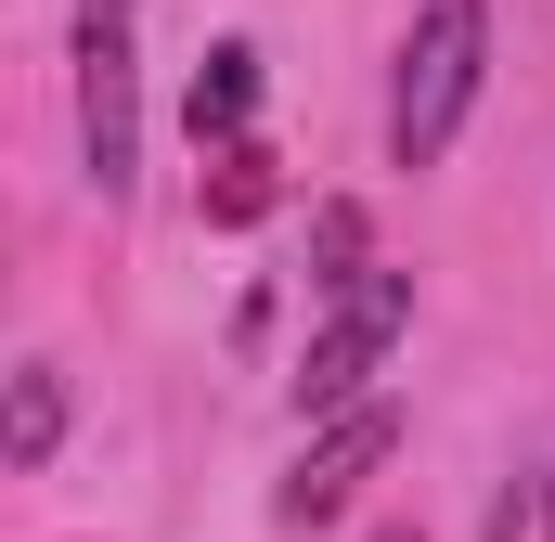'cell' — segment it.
Wrapping results in <instances>:
<instances>
[{
	"label": "cell",
	"mask_w": 555,
	"mask_h": 542,
	"mask_svg": "<svg viewBox=\"0 0 555 542\" xmlns=\"http://www.w3.org/2000/svg\"><path fill=\"white\" fill-rule=\"evenodd\" d=\"M310 246H323V271H310L323 297H336L349 271H375V259H362V207H323V220H310Z\"/></svg>",
	"instance_id": "ba28073f"
},
{
	"label": "cell",
	"mask_w": 555,
	"mask_h": 542,
	"mask_svg": "<svg viewBox=\"0 0 555 542\" xmlns=\"http://www.w3.org/2000/svg\"><path fill=\"white\" fill-rule=\"evenodd\" d=\"M207 168H220V181H207V220H220V233L272 220V142H259V130H246V142H220Z\"/></svg>",
	"instance_id": "52a82bcc"
},
{
	"label": "cell",
	"mask_w": 555,
	"mask_h": 542,
	"mask_svg": "<svg viewBox=\"0 0 555 542\" xmlns=\"http://www.w3.org/2000/svg\"><path fill=\"white\" fill-rule=\"evenodd\" d=\"M478 542H517V504H491V530H478Z\"/></svg>",
	"instance_id": "9c48e42d"
},
{
	"label": "cell",
	"mask_w": 555,
	"mask_h": 542,
	"mask_svg": "<svg viewBox=\"0 0 555 542\" xmlns=\"http://www.w3.org/2000/svg\"><path fill=\"white\" fill-rule=\"evenodd\" d=\"M414 336V271H349L336 297H323V323H310V362H297V413H349L375 375H388V349Z\"/></svg>",
	"instance_id": "7a4b0ae2"
},
{
	"label": "cell",
	"mask_w": 555,
	"mask_h": 542,
	"mask_svg": "<svg viewBox=\"0 0 555 542\" xmlns=\"http://www.w3.org/2000/svg\"><path fill=\"white\" fill-rule=\"evenodd\" d=\"M181 117H194V155H220V142H246V117H259V52H246V39H220V52L194 65V91H181Z\"/></svg>",
	"instance_id": "5b68a950"
},
{
	"label": "cell",
	"mask_w": 555,
	"mask_h": 542,
	"mask_svg": "<svg viewBox=\"0 0 555 542\" xmlns=\"http://www.w3.org/2000/svg\"><path fill=\"white\" fill-rule=\"evenodd\" d=\"M52 439H65V375H52V362H13V413H0V452H13V465H52Z\"/></svg>",
	"instance_id": "8992f818"
},
{
	"label": "cell",
	"mask_w": 555,
	"mask_h": 542,
	"mask_svg": "<svg viewBox=\"0 0 555 542\" xmlns=\"http://www.w3.org/2000/svg\"><path fill=\"white\" fill-rule=\"evenodd\" d=\"M375 542H414V530H375Z\"/></svg>",
	"instance_id": "8fae6325"
},
{
	"label": "cell",
	"mask_w": 555,
	"mask_h": 542,
	"mask_svg": "<svg viewBox=\"0 0 555 542\" xmlns=\"http://www.w3.org/2000/svg\"><path fill=\"white\" fill-rule=\"evenodd\" d=\"M78 142H91V181H104V194H130V168H142L130 0H78Z\"/></svg>",
	"instance_id": "3957f363"
},
{
	"label": "cell",
	"mask_w": 555,
	"mask_h": 542,
	"mask_svg": "<svg viewBox=\"0 0 555 542\" xmlns=\"http://www.w3.org/2000/svg\"><path fill=\"white\" fill-rule=\"evenodd\" d=\"M388 452H401V413H388V401L323 413V439L297 452V478L272 491V517H284V530H323V517H336V504H349V491H362V478H375Z\"/></svg>",
	"instance_id": "277c9868"
},
{
	"label": "cell",
	"mask_w": 555,
	"mask_h": 542,
	"mask_svg": "<svg viewBox=\"0 0 555 542\" xmlns=\"http://www.w3.org/2000/svg\"><path fill=\"white\" fill-rule=\"evenodd\" d=\"M543 530H555V491H543Z\"/></svg>",
	"instance_id": "30bf717a"
},
{
	"label": "cell",
	"mask_w": 555,
	"mask_h": 542,
	"mask_svg": "<svg viewBox=\"0 0 555 542\" xmlns=\"http://www.w3.org/2000/svg\"><path fill=\"white\" fill-rule=\"evenodd\" d=\"M491 65V0H426V26L401 39V91H388V168H439L465 104Z\"/></svg>",
	"instance_id": "6da1fadb"
}]
</instances>
